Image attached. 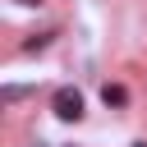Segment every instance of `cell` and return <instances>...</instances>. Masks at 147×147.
I'll return each mask as SVG.
<instances>
[{
	"label": "cell",
	"mask_w": 147,
	"mask_h": 147,
	"mask_svg": "<svg viewBox=\"0 0 147 147\" xmlns=\"http://www.w3.org/2000/svg\"><path fill=\"white\" fill-rule=\"evenodd\" d=\"M55 115L60 119H83V92L78 87H60L55 92Z\"/></svg>",
	"instance_id": "cell-1"
},
{
	"label": "cell",
	"mask_w": 147,
	"mask_h": 147,
	"mask_svg": "<svg viewBox=\"0 0 147 147\" xmlns=\"http://www.w3.org/2000/svg\"><path fill=\"white\" fill-rule=\"evenodd\" d=\"M101 101H106V106H124V101H129V92H124L119 83H106V87H101Z\"/></svg>",
	"instance_id": "cell-2"
},
{
	"label": "cell",
	"mask_w": 147,
	"mask_h": 147,
	"mask_svg": "<svg viewBox=\"0 0 147 147\" xmlns=\"http://www.w3.org/2000/svg\"><path fill=\"white\" fill-rule=\"evenodd\" d=\"M133 147H147V142H133Z\"/></svg>",
	"instance_id": "cell-3"
}]
</instances>
